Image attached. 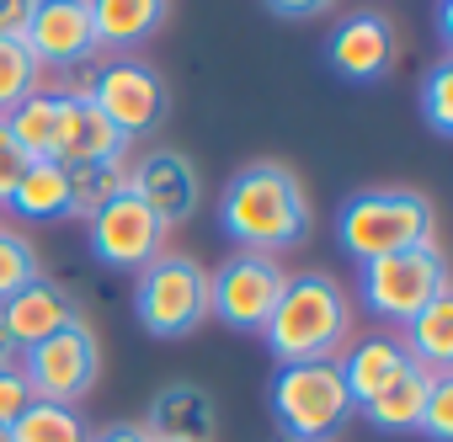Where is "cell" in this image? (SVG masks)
I'll list each match as a JSON object with an SVG mask.
<instances>
[{"mask_svg": "<svg viewBox=\"0 0 453 442\" xmlns=\"http://www.w3.org/2000/svg\"><path fill=\"white\" fill-rule=\"evenodd\" d=\"M219 230L235 251H251V256H283L304 246L315 230L304 176L283 160L241 165L219 192Z\"/></svg>", "mask_w": 453, "mask_h": 442, "instance_id": "cell-1", "label": "cell"}, {"mask_svg": "<svg viewBox=\"0 0 453 442\" xmlns=\"http://www.w3.org/2000/svg\"><path fill=\"white\" fill-rule=\"evenodd\" d=\"M331 235L342 256H352L357 267L395 251L437 246V202L421 187H357L336 202Z\"/></svg>", "mask_w": 453, "mask_h": 442, "instance_id": "cell-2", "label": "cell"}, {"mask_svg": "<svg viewBox=\"0 0 453 442\" xmlns=\"http://www.w3.org/2000/svg\"><path fill=\"white\" fill-rule=\"evenodd\" d=\"M267 352L283 362H336L352 341V299L331 272H288V288L262 325Z\"/></svg>", "mask_w": 453, "mask_h": 442, "instance_id": "cell-3", "label": "cell"}, {"mask_svg": "<svg viewBox=\"0 0 453 442\" xmlns=\"http://www.w3.org/2000/svg\"><path fill=\"white\" fill-rule=\"evenodd\" d=\"M134 320L155 341H187L208 325V267L197 256L165 251L134 272Z\"/></svg>", "mask_w": 453, "mask_h": 442, "instance_id": "cell-4", "label": "cell"}, {"mask_svg": "<svg viewBox=\"0 0 453 442\" xmlns=\"http://www.w3.org/2000/svg\"><path fill=\"white\" fill-rule=\"evenodd\" d=\"M357 415L336 362H283L273 378V421L288 442H331Z\"/></svg>", "mask_w": 453, "mask_h": 442, "instance_id": "cell-5", "label": "cell"}, {"mask_svg": "<svg viewBox=\"0 0 453 442\" xmlns=\"http://www.w3.org/2000/svg\"><path fill=\"white\" fill-rule=\"evenodd\" d=\"M448 288H453V278H448L442 246H416V251L363 262V278H357V293H363L368 315H379L384 325H400V331Z\"/></svg>", "mask_w": 453, "mask_h": 442, "instance_id": "cell-6", "label": "cell"}, {"mask_svg": "<svg viewBox=\"0 0 453 442\" xmlns=\"http://www.w3.org/2000/svg\"><path fill=\"white\" fill-rule=\"evenodd\" d=\"M283 288H288V272H283L278 256L235 251L208 272V320H219L235 336H262V325L273 320Z\"/></svg>", "mask_w": 453, "mask_h": 442, "instance_id": "cell-7", "label": "cell"}, {"mask_svg": "<svg viewBox=\"0 0 453 442\" xmlns=\"http://www.w3.org/2000/svg\"><path fill=\"white\" fill-rule=\"evenodd\" d=\"M96 112L134 144L144 133H155L171 112V86L160 80L155 65L134 59V54H102V70H96V91H91Z\"/></svg>", "mask_w": 453, "mask_h": 442, "instance_id": "cell-8", "label": "cell"}, {"mask_svg": "<svg viewBox=\"0 0 453 442\" xmlns=\"http://www.w3.org/2000/svg\"><path fill=\"white\" fill-rule=\"evenodd\" d=\"M22 373H27V384H33L38 400L81 405V400L96 389V378H102V341H96V331L86 325V315L70 320L65 331H54L49 341L27 347V352H22Z\"/></svg>", "mask_w": 453, "mask_h": 442, "instance_id": "cell-9", "label": "cell"}, {"mask_svg": "<svg viewBox=\"0 0 453 442\" xmlns=\"http://www.w3.org/2000/svg\"><path fill=\"white\" fill-rule=\"evenodd\" d=\"M86 240H91V256L112 272H139L150 267L155 256H165V240H171V225L134 192H118L102 213L86 218Z\"/></svg>", "mask_w": 453, "mask_h": 442, "instance_id": "cell-10", "label": "cell"}, {"mask_svg": "<svg viewBox=\"0 0 453 442\" xmlns=\"http://www.w3.org/2000/svg\"><path fill=\"white\" fill-rule=\"evenodd\" d=\"M128 192L144 197L165 225L176 230V225H187V218L197 213V202H203V171H197V160L187 149L155 144L139 160H128Z\"/></svg>", "mask_w": 453, "mask_h": 442, "instance_id": "cell-11", "label": "cell"}, {"mask_svg": "<svg viewBox=\"0 0 453 442\" xmlns=\"http://www.w3.org/2000/svg\"><path fill=\"white\" fill-rule=\"evenodd\" d=\"M395 59H400V33L384 11H347L326 38V65L352 86L384 80Z\"/></svg>", "mask_w": 453, "mask_h": 442, "instance_id": "cell-12", "label": "cell"}, {"mask_svg": "<svg viewBox=\"0 0 453 442\" xmlns=\"http://www.w3.org/2000/svg\"><path fill=\"white\" fill-rule=\"evenodd\" d=\"M27 54L38 59L43 75H59L70 65L96 59V27H91V6L86 0H38L33 22H27Z\"/></svg>", "mask_w": 453, "mask_h": 442, "instance_id": "cell-13", "label": "cell"}, {"mask_svg": "<svg viewBox=\"0 0 453 442\" xmlns=\"http://www.w3.org/2000/svg\"><path fill=\"white\" fill-rule=\"evenodd\" d=\"M150 442H213L219 437V400L203 384H165L144 410Z\"/></svg>", "mask_w": 453, "mask_h": 442, "instance_id": "cell-14", "label": "cell"}, {"mask_svg": "<svg viewBox=\"0 0 453 442\" xmlns=\"http://www.w3.org/2000/svg\"><path fill=\"white\" fill-rule=\"evenodd\" d=\"M0 320H6L12 341L27 352V347L49 341L54 331H65L70 320H81V304H75V293H70L65 283H54V278L43 272V278H33L17 299L0 304Z\"/></svg>", "mask_w": 453, "mask_h": 442, "instance_id": "cell-15", "label": "cell"}, {"mask_svg": "<svg viewBox=\"0 0 453 442\" xmlns=\"http://www.w3.org/2000/svg\"><path fill=\"white\" fill-rule=\"evenodd\" d=\"M59 102V118H54V160L59 165H91V160H123L128 155V139L96 112V102Z\"/></svg>", "mask_w": 453, "mask_h": 442, "instance_id": "cell-16", "label": "cell"}, {"mask_svg": "<svg viewBox=\"0 0 453 442\" xmlns=\"http://www.w3.org/2000/svg\"><path fill=\"white\" fill-rule=\"evenodd\" d=\"M336 368H342V384H347L352 405H363V400H373L389 378H400V373L411 368V352H405L400 331H368V336H357V341L342 347Z\"/></svg>", "mask_w": 453, "mask_h": 442, "instance_id": "cell-17", "label": "cell"}, {"mask_svg": "<svg viewBox=\"0 0 453 442\" xmlns=\"http://www.w3.org/2000/svg\"><path fill=\"white\" fill-rule=\"evenodd\" d=\"M86 6H91L102 54H128V49L150 43L171 17V0H86Z\"/></svg>", "mask_w": 453, "mask_h": 442, "instance_id": "cell-18", "label": "cell"}, {"mask_svg": "<svg viewBox=\"0 0 453 442\" xmlns=\"http://www.w3.org/2000/svg\"><path fill=\"white\" fill-rule=\"evenodd\" d=\"M432 378H437V373H426V368H416V362H411V368H405L400 378H389L373 400H363V405H357V415H363L373 431H416Z\"/></svg>", "mask_w": 453, "mask_h": 442, "instance_id": "cell-19", "label": "cell"}, {"mask_svg": "<svg viewBox=\"0 0 453 442\" xmlns=\"http://www.w3.org/2000/svg\"><path fill=\"white\" fill-rule=\"evenodd\" d=\"M400 341H405V352H411L416 368H426V373H453V288L437 293V299L400 331Z\"/></svg>", "mask_w": 453, "mask_h": 442, "instance_id": "cell-20", "label": "cell"}, {"mask_svg": "<svg viewBox=\"0 0 453 442\" xmlns=\"http://www.w3.org/2000/svg\"><path fill=\"white\" fill-rule=\"evenodd\" d=\"M6 208L22 218H38V225L43 218H70V171L59 160H27Z\"/></svg>", "mask_w": 453, "mask_h": 442, "instance_id": "cell-21", "label": "cell"}, {"mask_svg": "<svg viewBox=\"0 0 453 442\" xmlns=\"http://www.w3.org/2000/svg\"><path fill=\"white\" fill-rule=\"evenodd\" d=\"M70 171V218L102 213L118 192H128V155L123 160H91V165H65Z\"/></svg>", "mask_w": 453, "mask_h": 442, "instance_id": "cell-22", "label": "cell"}, {"mask_svg": "<svg viewBox=\"0 0 453 442\" xmlns=\"http://www.w3.org/2000/svg\"><path fill=\"white\" fill-rule=\"evenodd\" d=\"M12 442H91V421H86L75 405L33 400V405L12 421Z\"/></svg>", "mask_w": 453, "mask_h": 442, "instance_id": "cell-23", "label": "cell"}, {"mask_svg": "<svg viewBox=\"0 0 453 442\" xmlns=\"http://www.w3.org/2000/svg\"><path fill=\"white\" fill-rule=\"evenodd\" d=\"M54 118H59V102L49 91H33L22 107L6 112V128H12V139L22 144L27 160H54Z\"/></svg>", "mask_w": 453, "mask_h": 442, "instance_id": "cell-24", "label": "cell"}, {"mask_svg": "<svg viewBox=\"0 0 453 442\" xmlns=\"http://www.w3.org/2000/svg\"><path fill=\"white\" fill-rule=\"evenodd\" d=\"M33 91H43L38 59L27 54L22 38H0V118H6L12 107H22Z\"/></svg>", "mask_w": 453, "mask_h": 442, "instance_id": "cell-25", "label": "cell"}, {"mask_svg": "<svg viewBox=\"0 0 453 442\" xmlns=\"http://www.w3.org/2000/svg\"><path fill=\"white\" fill-rule=\"evenodd\" d=\"M33 278H43V262H38V246L12 230V225H0V304L17 299Z\"/></svg>", "mask_w": 453, "mask_h": 442, "instance_id": "cell-26", "label": "cell"}, {"mask_svg": "<svg viewBox=\"0 0 453 442\" xmlns=\"http://www.w3.org/2000/svg\"><path fill=\"white\" fill-rule=\"evenodd\" d=\"M421 118L437 139L453 133V59L442 54L426 75H421Z\"/></svg>", "mask_w": 453, "mask_h": 442, "instance_id": "cell-27", "label": "cell"}, {"mask_svg": "<svg viewBox=\"0 0 453 442\" xmlns=\"http://www.w3.org/2000/svg\"><path fill=\"white\" fill-rule=\"evenodd\" d=\"M416 431H421L426 442H453V373H437V378H432Z\"/></svg>", "mask_w": 453, "mask_h": 442, "instance_id": "cell-28", "label": "cell"}, {"mask_svg": "<svg viewBox=\"0 0 453 442\" xmlns=\"http://www.w3.org/2000/svg\"><path fill=\"white\" fill-rule=\"evenodd\" d=\"M33 400H38V394H33L27 373H22V362H17V368H0V426H12Z\"/></svg>", "mask_w": 453, "mask_h": 442, "instance_id": "cell-29", "label": "cell"}, {"mask_svg": "<svg viewBox=\"0 0 453 442\" xmlns=\"http://www.w3.org/2000/svg\"><path fill=\"white\" fill-rule=\"evenodd\" d=\"M22 171H27V155H22V144L12 139L6 118H0V208L12 202V187L22 181Z\"/></svg>", "mask_w": 453, "mask_h": 442, "instance_id": "cell-30", "label": "cell"}, {"mask_svg": "<svg viewBox=\"0 0 453 442\" xmlns=\"http://www.w3.org/2000/svg\"><path fill=\"white\" fill-rule=\"evenodd\" d=\"M262 6L273 17H283V22H315V17H326L336 6V0H262Z\"/></svg>", "mask_w": 453, "mask_h": 442, "instance_id": "cell-31", "label": "cell"}, {"mask_svg": "<svg viewBox=\"0 0 453 442\" xmlns=\"http://www.w3.org/2000/svg\"><path fill=\"white\" fill-rule=\"evenodd\" d=\"M33 6L38 0H0V38H27Z\"/></svg>", "mask_w": 453, "mask_h": 442, "instance_id": "cell-32", "label": "cell"}, {"mask_svg": "<svg viewBox=\"0 0 453 442\" xmlns=\"http://www.w3.org/2000/svg\"><path fill=\"white\" fill-rule=\"evenodd\" d=\"M91 442H150V437H144L139 421H112V426H96Z\"/></svg>", "mask_w": 453, "mask_h": 442, "instance_id": "cell-33", "label": "cell"}, {"mask_svg": "<svg viewBox=\"0 0 453 442\" xmlns=\"http://www.w3.org/2000/svg\"><path fill=\"white\" fill-rule=\"evenodd\" d=\"M22 362V347L12 341V331H6V320H0V368H17Z\"/></svg>", "mask_w": 453, "mask_h": 442, "instance_id": "cell-34", "label": "cell"}, {"mask_svg": "<svg viewBox=\"0 0 453 442\" xmlns=\"http://www.w3.org/2000/svg\"><path fill=\"white\" fill-rule=\"evenodd\" d=\"M0 442H12V426H0Z\"/></svg>", "mask_w": 453, "mask_h": 442, "instance_id": "cell-35", "label": "cell"}]
</instances>
